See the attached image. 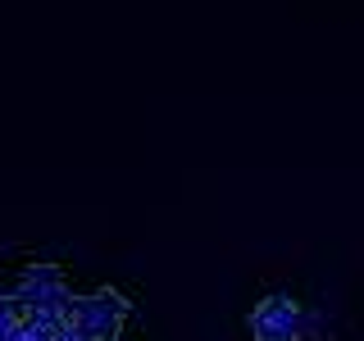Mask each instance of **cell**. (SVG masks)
Segmentation results:
<instances>
[{
    "mask_svg": "<svg viewBox=\"0 0 364 341\" xmlns=\"http://www.w3.org/2000/svg\"><path fill=\"white\" fill-rule=\"evenodd\" d=\"M119 291H77L55 269H32L0 291V341H128Z\"/></svg>",
    "mask_w": 364,
    "mask_h": 341,
    "instance_id": "1",
    "label": "cell"
}]
</instances>
